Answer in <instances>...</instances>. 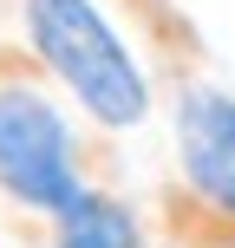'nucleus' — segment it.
Instances as JSON below:
<instances>
[{"instance_id": "f257e3e1", "label": "nucleus", "mask_w": 235, "mask_h": 248, "mask_svg": "<svg viewBox=\"0 0 235 248\" xmlns=\"http://www.w3.org/2000/svg\"><path fill=\"white\" fill-rule=\"evenodd\" d=\"M20 39L33 52V72L92 131L137 137L157 118V78L105 0H20Z\"/></svg>"}, {"instance_id": "f03ea898", "label": "nucleus", "mask_w": 235, "mask_h": 248, "mask_svg": "<svg viewBox=\"0 0 235 248\" xmlns=\"http://www.w3.org/2000/svg\"><path fill=\"white\" fill-rule=\"evenodd\" d=\"M92 189L85 137L59 92L26 65H0V202L33 222L65 216Z\"/></svg>"}, {"instance_id": "7ed1b4c3", "label": "nucleus", "mask_w": 235, "mask_h": 248, "mask_svg": "<svg viewBox=\"0 0 235 248\" xmlns=\"http://www.w3.org/2000/svg\"><path fill=\"white\" fill-rule=\"evenodd\" d=\"M170 202L209 248H235V92L176 78L170 92Z\"/></svg>"}, {"instance_id": "20e7f679", "label": "nucleus", "mask_w": 235, "mask_h": 248, "mask_svg": "<svg viewBox=\"0 0 235 248\" xmlns=\"http://www.w3.org/2000/svg\"><path fill=\"white\" fill-rule=\"evenodd\" d=\"M46 248H150V235H144V216L131 196L92 183L65 216L46 222Z\"/></svg>"}]
</instances>
